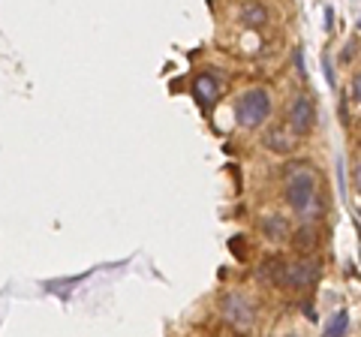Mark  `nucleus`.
Returning <instances> with one entry per match:
<instances>
[{
  "mask_svg": "<svg viewBox=\"0 0 361 337\" xmlns=\"http://www.w3.org/2000/svg\"><path fill=\"white\" fill-rule=\"evenodd\" d=\"M283 199L301 223L319 220V172L310 163L292 160L283 166Z\"/></svg>",
  "mask_w": 361,
  "mask_h": 337,
  "instance_id": "1",
  "label": "nucleus"
},
{
  "mask_svg": "<svg viewBox=\"0 0 361 337\" xmlns=\"http://www.w3.org/2000/svg\"><path fill=\"white\" fill-rule=\"evenodd\" d=\"M271 118V94L265 87H250L235 99V121L241 130H259Z\"/></svg>",
  "mask_w": 361,
  "mask_h": 337,
  "instance_id": "2",
  "label": "nucleus"
},
{
  "mask_svg": "<svg viewBox=\"0 0 361 337\" xmlns=\"http://www.w3.org/2000/svg\"><path fill=\"white\" fill-rule=\"evenodd\" d=\"M319 277H322V262L316 259V256H298L295 262H286L283 286H280V289L301 292V289H310Z\"/></svg>",
  "mask_w": 361,
  "mask_h": 337,
  "instance_id": "3",
  "label": "nucleus"
},
{
  "mask_svg": "<svg viewBox=\"0 0 361 337\" xmlns=\"http://www.w3.org/2000/svg\"><path fill=\"white\" fill-rule=\"evenodd\" d=\"M286 127L295 133V136H307V133L316 127V106L307 94H295L286 106Z\"/></svg>",
  "mask_w": 361,
  "mask_h": 337,
  "instance_id": "4",
  "label": "nucleus"
},
{
  "mask_svg": "<svg viewBox=\"0 0 361 337\" xmlns=\"http://www.w3.org/2000/svg\"><path fill=\"white\" fill-rule=\"evenodd\" d=\"M223 319L235 325V329H250L256 322V305L250 298L244 295V292H229V295H223Z\"/></svg>",
  "mask_w": 361,
  "mask_h": 337,
  "instance_id": "5",
  "label": "nucleus"
},
{
  "mask_svg": "<svg viewBox=\"0 0 361 337\" xmlns=\"http://www.w3.org/2000/svg\"><path fill=\"white\" fill-rule=\"evenodd\" d=\"M295 142H298V136L286 127V123H283V127H271L262 136V145L271 154H277V157H289L292 151H295Z\"/></svg>",
  "mask_w": 361,
  "mask_h": 337,
  "instance_id": "6",
  "label": "nucleus"
},
{
  "mask_svg": "<svg viewBox=\"0 0 361 337\" xmlns=\"http://www.w3.org/2000/svg\"><path fill=\"white\" fill-rule=\"evenodd\" d=\"M238 21L250 30H262L271 21V13H268V6L262 4V0H244V4L238 6Z\"/></svg>",
  "mask_w": 361,
  "mask_h": 337,
  "instance_id": "7",
  "label": "nucleus"
},
{
  "mask_svg": "<svg viewBox=\"0 0 361 337\" xmlns=\"http://www.w3.org/2000/svg\"><path fill=\"white\" fill-rule=\"evenodd\" d=\"M259 229H262L265 241H271V244H280V241L292 238V226H289V220L283 214H265L262 220H259Z\"/></svg>",
  "mask_w": 361,
  "mask_h": 337,
  "instance_id": "8",
  "label": "nucleus"
},
{
  "mask_svg": "<svg viewBox=\"0 0 361 337\" xmlns=\"http://www.w3.org/2000/svg\"><path fill=\"white\" fill-rule=\"evenodd\" d=\"M289 244L295 247L301 256H310L316 247H319V226H316V223H301L298 229H292Z\"/></svg>",
  "mask_w": 361,
  "mask_h": 337,
  "instance_id": "9",
  "label": "nucleus"
},
{
  "mask_svg": "<svg viewBox=\"0 0 361 337\" xmlns=\"http://www.w3.org/2000/svg\"><path fill=\"white\" fill-rule=\"evenodd\" d=\"M193 97L199 99L202 106H214V103H217V97H220V85L214 82V75L199 73V75L193 78Z\"/></svg>",
  "mask_w": 361,
  "mask_h": 337,
  "instance_id": "10",
  "label": "nucleus"
},
{
  "mask_svg": "<svg viewBox=\"0 0 361 337\" xmlns=\"http://www.w3.org/2000/svg\"><path fill=\"white\" fill-rule=\"evenodd\" d=\"M283 274H286V259L283 256H268V259L259 265V280H265L271 286H283Z\"/></svg>",
  "mask_w": 361,
  "mask_h": 337,
  "instance_id": "11",
  "label": "nucleus"
},
{
  "mask_svg": "<svg viewBox=\"0 0 361 337\" xmlns=\"http://www.w3.org/2000/svg\"><path fill=\"white\" fill-rule=\"evenodd\" d=\"M349 331V313L346 310H337L329 317V322H325L322 329V337H343Z\"/></svg>",
  "mask_w": 361,
  "mask_h": 337,
  "instance_id": "12",
  "label": "nucleus"
},
{
  "mask_svg": "<svg viewBox=\"0 0 361 337\" xmlns=\"http://www.w3.org/2000/svg\"><path fill=\"white\" fill-rule=\"evenodd\" d=\"M353 99H355V103H361V70L353 75Z\"/></svg>",
  "mask_w": 361,
  "mask_h": 337,
  "instance_id": "13",
  "label": "nucleus"
},
{
  "mask_svg": "<svg viewBox=\"0 0 361 337\" xmlns=\"http://www.w3.org/2000/svg\"><path fill=\"white\" fill-rule=\"evenodd\" d=\"M322 70H325V75H329V85H334V73H331V58H329V54H322Z\"/></svg>",
  "mask_w": 361,
  "mask_h": 337,
  "instance_id": "14",
  "label": "nucleus"
},
{
  "mask_svg": "<svg viewBox=\"0 0 361 337\" xmlns=\"http://www.w3.org/2000/svg\"><path fill=\"white\" fill-rule=\"evenodd\" d=\"M355 58V42H346L343 46V54H341V61H353Z\"/></svg>",
  "mask_w": 361,
  "mask_h": 337,
  "instance_id": "15",
  "label": "nucleus"
},
{
  "mask_svg": "<svg viewBox=\"0 0 361 337\" xmlns=\"http://www.w3.org/2000/svg\"><path fill=\"white\" fill-rule=\"evenodd\" d=\"M353 181H355V190L361 193V160L355 163V172H353Z\"/></svg>",
  "mask_w": 361,
  "mask_h": 337,
  "instance_id": "16",
  "label": "nucleus"
},
{
  "mask_svg": "<svg viewBox=\"0 0 361 337\" xmlns=\"http://www.w3.org/2000/svg\"><path fill=\"white\" fill-rule=\"evenodd\" d=\"M358 27H361V18H358Z\"/></svg>",
  "mask_w": 361,
  "mask_h": 337,
  "instance_id": "17",
  "label": "nucleus"
},
{
  "mask_svg": "<svg viewBox=\"0 0 361 337\" xmlns=\"http://www.w3.org/2000/svg\"><path fill=\"white\" fill-rule=\"evenodd\" d=\"M289 337H295V334H289Z\"/></svg>",
  "mask_w": 361,
  "mask_h": 337,
  "instance_id": "18",
  "label": "nucleus"
}]
</instances>
